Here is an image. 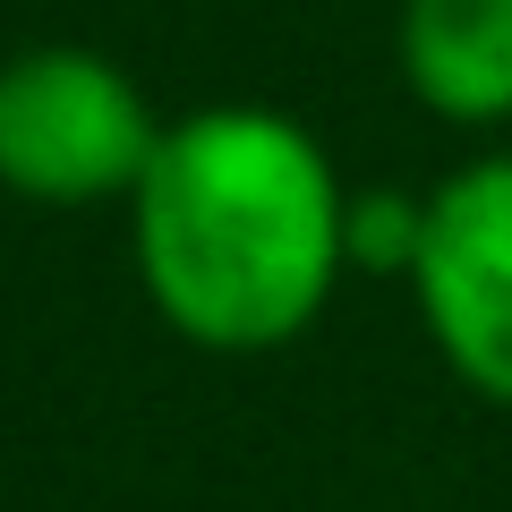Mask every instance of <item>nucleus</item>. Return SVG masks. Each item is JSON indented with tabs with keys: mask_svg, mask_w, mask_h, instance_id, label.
<instances>
[{
	"mask_svg": "<svg viewBox=\"0 0 512 512\" xmlns=\"http://www.w3.org/2000/svg\"><path fill=\"white\" fill-rule=\"evenodd\" d=\"M402 86L453 128L512 120V0H402Z\"/></svg>",
	"mask_w": 512,
	"mask_h": 512,
	"instance_id": "nucleus-4",
	"label": "nucleus"
},
{
	"mask_svg": "<svg viewBox=\"0 0 512 512\" xmlns=\"http://www.w3.org/2000/svg\"><path fill=\"white\" fill-rule=\"evenodd\" d=\"M410 291L444 367L478 402L512 410V146L427 188V239Z\"/></svg>",
	"mask_w": 512,
	"mask_h": 512,
	"instance_id": "nucleus-3",
	"label": "nucleus"
},
{
	"mask_svg": "<svg viewBox=\"0 0 512 512\" xmlns=\"http://www.w3.org/2000/svg\"><path fill=\"white\" fill-rule=\"evenodd\" d=\"M419 239H427V197H402V188H367V197H350V214H342V248H350V265H367V274H402L410 282Z\"/></svg>",
	"mask_w": 512,
	"mask_h": 512,
	"instance_id": "nucleus-5",
	"label": "nucleus"
},
{
	"mask_svg": "<svg viewBox=\"0 0 512 512\" xmlns=\"http://www.w3.org/2000/svg\"><path fill=\"white\" fill-rule=\"evenodd\" d=\"M154 146H163V120L103 52L52 43L0 69V188L35 205L137 197Z\"/></svg>",
	"mask_w": 512,
	"mask_h": 512,
	"instance_id": "nucleus-2",
	"label": "nucleus"
},
{
	"mask_svg": "<svg viewBox=\"0 0 512 512\" xmlns=\"http://www.w3.org/2000/svg\"><path fill=\"white\" fill-rule=\"evenodd\" d=\"M350 188L291 111L214 103L163 128L128 197L137 274L197 350H282L342 282Z\"/></svg>",
	"mask_w": 512,
	"mask_h": 512,
	"instance_id": "nucleus-1",
	"label": "nucleus"
}]
</instances>
